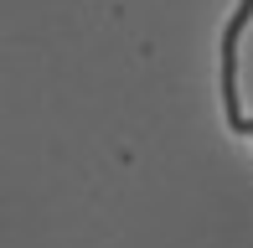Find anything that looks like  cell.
Wrapping results in <instances>:
<instances>
[{"label": "cell", "mask_w": 253, "mask_h": 248, "mask_svg": "<svg viewBox=\"0 0 253 248\" xmlns=\"http://www.w3.org/2000/svg\"><path fill=\"white\" fill-rule=\"evenodd\" d=\"M248 21H253V0H238L233 21L222 31V104H227V124L253 140V119H243V109H238V37H243Z\"/></svg>", "instance_id": "cell-1"}]
</instances>
